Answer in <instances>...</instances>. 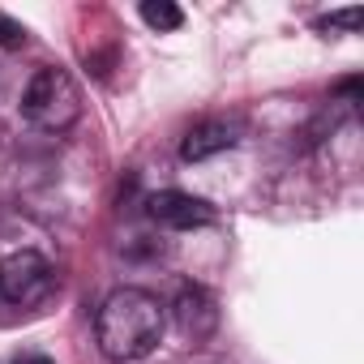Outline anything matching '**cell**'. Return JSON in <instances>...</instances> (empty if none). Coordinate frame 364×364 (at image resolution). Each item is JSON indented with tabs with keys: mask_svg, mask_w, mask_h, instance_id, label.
Listing matches in <instances>:
<instances>
[{
	"mask_svg": "<svg viewBox=\"0 0 364 364\" xmlns=\"http://www.w3.org/2000/svg\"><path fill=\"white\" fill-rule=\"evenodd\" d=\"M95 338L99 351L116 364L141 360L159 347L163 338V304L146 287H116L95 317Z\"/></svg>",
	"mask_w": 364,
	"mask_h": 364,
	"instance_id": "obj_1",
	"label": "cell"
},
{
	"mask_svg": "<svg viewBox=\"0 0 364 364\" xmlns=\"http://www.w3.org/2000/svg\"><path fill=\"white\" fill-rule=\"evenodd\" d=\"M22 116L35 129H43V133H65L82 116V90H77V82L65 69H56V65L39 69L26 82V90H22Z\"/></svg>",
	"mask_w": 364,
	"mask_h": 364,
	"instance_id": "obj_2",
	"label": "cell"
},
{
	"mask_svg": "<svg viewBox=\"0 0 364 364\" xmlns=\"http://www.w3.org/2000/svg\"><path fill=\"white\" fill-rule=\"evenodd\" d=\"M56 287V274L48 266V257H39L35 249H22L14 257L0 262V300L5 304H39L48 300Z\"/></svg>",
	"mask_w": 364,
	"mask_h": 364,
	"instance_id": "obj_3",
	"label": "cell"
},
{
	"mask_svg": "<svg viewBox=\"0 0 364 364\" xmlns=\"http://www.w3.org/2000/svg\"><path fill=\"white\" fill-rule=\"evenodd\" d=\"M146 210H150L154 223L176 228V232H193V228L215 223L210 202H202V198H193V193H180V189H163V193H154V198L146 202Z\"/></svg>",
	"mask_w": 364,
	"mask_h": 364,
	"instance_id": "obj_4",
	"label": "cell"
},
{
	"mask_svg": "<svg viewBox=\"0 0 364 364\" xmlns=\"http://www.w3.org/2000/svg\"><path fill=\"white\" fill-rule=\"evenodd\" d=\"M176 321H180V330H185V334L206 338L215 330L219 313H215V304H210V296L202 287H185V291H180V300H176Z\"/></svg>",
	"mask_w": 364,
	"mask_h": 364,
	"instance_id": "obj_5",
	"label": "cell"
},
{
	"mask_svg": "<svg viewBox=\"0 0 364 364\" xmlns=\"http://www.w3.org/2000/svg\"><path fill=\"white\" fill-rule=\"evenodd\" d=\"M232 146H236V133H232L228 124L206 120V124H198V129L185 133V141H180V159H185V163H198V159H210V154L232 150Z\"/></svg>",
	"mask_w": 364,
	"mask_h": 364,
	"instance_id": "obj_6",
	"label": "cell"
},
{
	"mask_svg": "<svg viewBox=\"0 0 364 364\" xmlns=\"http://www.w3.org/2000/svg\"><path fill=\"white\" fill-rule=\"evenodd\" d=\"M141 22L154 26V31H180L185 14H180L171 0H141Z\"/></svg>",
	"mask_w": 364,
	"mask_h": 364,
	"instance_id": "obj_7",
	"label": "cell"
},
{
	"mask_svg": "<svg viewBox=\"0 0 364 364\" xmlns=\"http://www.w3.org/2000/svg\"><path fill=\"white\" fill-rule=\"evenodd\" d=\"M18 43H26V26H18L14 18L0 14V48H18Z\"/></svg>",
	"mask_w": 364,
	"mask_h": 364,
	"instance_id": "obj_8",
	"label": "cell"
},
{
	"mask_svg": "<svg viewBox=\"0 0 364 364\" xmlns=\"http://www.w3.org/2000/svg\"><path fill=\"white\" fill-rule=\"evenodd\" d=\"M360 22H364V14H360V9H343V14H330L321 26H347V31H355Z\"/></svg>",
	"mask_w": 364,
	"mask_h": 364,
	"instance_id": "obj_9",
	"label": "cell"
},
{
	"mask_svg": "<svg viewBox=\"0 0 364 364\" xmlns=\"http://www.w3.org/2000/svg\"><path fill=\"white\" fill-rule=\"evenodd\" d=\"M18 364H52V360H48V355H22Z\"/></svg>",
	"mask_w": 364,
	"mask_h": 364,
	"instance_id": "obj_10",
	"label": "cell"
}]
</instances>
